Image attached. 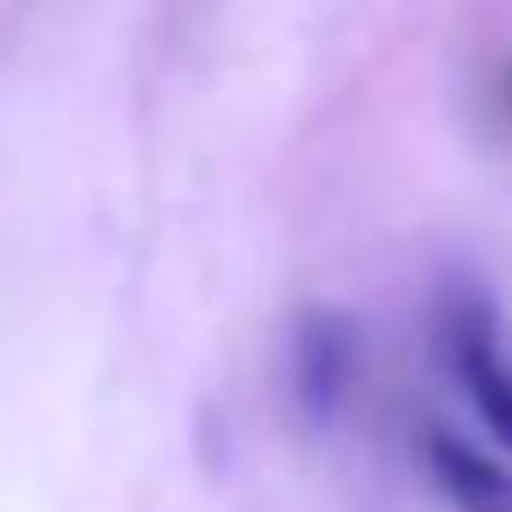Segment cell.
I'll list each match as a JSON object with an SVG mask.
<instances>
[{"label": "cell", "mask_w": 512, "mask_h": 512, "mask_svg": "<svg viewBox=\"0 0 512 512\" xmlns=\"http://www.w3.org/2000/svg\"><path fill=\"white\" fill-rule=\"evenodd\" d=\"M440 338H446L452 374L470 392L476 416L512 452V332H506L494 296H482L476 284H452L440 296Z\"/></svg>", "instance_id": "1"}, {"label": "cell", "mask_w": 512, "mask_h": 512, "mask_svg": "<svg viewBox=\"0 0 512 512\" xmlns=\"http://www.w3.org/2000/svg\"><path fill=\"white\" fill-rule=\"evenodd\" d=\"M350 368H356V326L338 314V308H308L296 320V362H290V380H296V398L314 422H326L344 392H350Z\"/></svg>", "instance_id": "2"}, {"label": "cell", "mask_w": 512, "mask_h": 512, "mask_svg": "<svg viewBox=\"0 0 512 512\" xmlns=\"http://www.w3.org/2000/svg\"><path fill=\"white\" fill-rule=\"evenodd\" d=\"M422 458L452 512H512V470L500 458H488L482 446H470L464 434L434 428L422 440Z\"/></svg>", "instance_id": "3"}]
</instances>
